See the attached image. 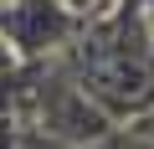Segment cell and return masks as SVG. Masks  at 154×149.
<instances>
[{
    "label": "cell",
    "mask_w": 154,
    "mask_h": 149,
    "mask_svg": "<svg viewBox=\"0 0 154 149\" xmlns=\"http://www.w3.org/2000/svg\"><path fill=\"white\" fill-rule=\"evenodd\" d=\"M82 16L67 11L62 0H0V36L11 41L21 62H46L62 46L77 41Z\"/></svg>",
    "instance_id": "6da1fadb"
},
{
    "label": "cell",
    "mask_w": 154,
    "mask_h": 149,
    "mask_svg": "<svg viewBox=\"0 0 154 149\" xmlns=\"http://www.w3.org/2000/svg\"><path fill=\"white\" fill-rule=\"evenodd\" d=\"M98 149H154V139L139 134V129H128V123H113V129L98 139Z\"/></svg>",
    "instance_id": "7a4b0ae2"
},
{
    "label": "cell",
    "mask_w": 154,
    "mask_h": 149,
    "mask_svg": "<svg viewBox=\"0 0 154 149\" xmlns=\"http://www.w3.org/2000/svg\"><path fill=\"white\" fill-rule=\"evenodd\" d=\"M16 98H21V67L16 72H0V118L16 113Z\"/></svg>",
    "instance_id": "3957f363"
},
{
    "label": "cell",
    "mask_w": 154,
    "mask_h": 149,
    "mask_svg": "<svg viewBox=\"0 0 154 149\" xmlns=\"http://www.w3.org/2000/svg\"><path fill=\"white\" fill-rule=\"evenodd\" d=\"M0 149H21V123H16V113L0 118Z\"/></svg>",
    "instance_id": "277c9868"
},
{
    "label": "cell",
    "mask_w": 154,
    "mask_h": 149,
    "mask_svg": "<svg viewBox=\"0 0 154 149\" xmlns=\"http://www.w3.org/2000/svg\"><path fill=\"white\" fill-rule=\"evenodd\" d=\"M128 129H139V134H149V139H154V103H149L144 113H134V118H128Z\"/></svg>",
    "instance_id": "5b68a950"
},
{
    "label": "cell",
    "mask_w": 154,
    "mask_h": 149,
    "mask_svg": "<svg viewBox=\"0 0 154 149\" xmlns=\"http://www.w3.org/2000/svg\"><path fill=\"white\" fill-rule=\"evenodd\" d=\"M67 11H77V16H98L103 11V0H62Z\"/></svg>",
    "instance_id": "8992f818"
},
{
    "label": "cell",
    "mask_w": 154,
    "mask_h": 149,
    "mask_svg": "<svg viewBox=\"0 0 154 149\" xmlns=\"http://www.w3.org/2000/svg\"><path fill=\"white\" fill-rule=\"evenodd\" d=\"M16 67H21V57L11 51V41H5V36H0V72H16Z\"/></svg>",
    "instance_id": "52a82bcc"
},
{
    "label": "cell",
    "mask_w": 154,
    "mask_h": 149,
    "mask_svg": "<svg viewBox=\"0 0 154 149\" xmlns=\"http://www.w3.org/2000/svg\"><path fill=\"white\" fill-rule=\"evenodd\" d=\"M123 5H154V0H123Z\"/></svg>",
    "instance_id": "ba28073f"
}]
</instances>
